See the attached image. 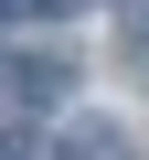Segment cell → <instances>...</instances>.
<instances>
[{
    "label": "cell",
    "instance_id": "6da1fadb",
    "mask_svg": "<svg viewBox=\"0 0 149 160\" xmlns=\"http://www.w3.org/2000/svg\"><path fill=\"white\" fill-rule=\"evenodd\" d=\"M11 96H22V107L74 96V53H22V64H11Z\"/></svg>",
    "mask_w": 149,
    "mask_h": 160
},
{
    "label": "cell",
    "instance_id": "7a4b0ae2",
    "mask_svg": "<svg viewBox=\"0 0 149 160\" xmlns=\"http://www.w3.org/2000/svg\"><path fill=\"white\" fill-rule=\"evenodd\" d=\"M74 0H0V22H64Z\"/></svg>",
    "mask_w": 149,
    "mask_h": 160
},
{
    "label": "cell",
    "instance_id": "3957f363",
    "mask_svg": "<svg viewBox=\"0 0 149 160\" xmlns=\"http://www.w3.org/2000/svg\"><path fill=\"white\" fill-rule=\"evenodd\" d=\"M128 53H138V75H149V11H138V43H128Z\"/></svg>",
    "mask_w": 149,
    "mask_h": 160
},
{
    "label": "cell",
    "instance_id": "277c9868",
    "mask_svg": "<svg viewBox=\"0 0 149 160\" xmlns=\"http://www.w3.org/2000/svg\"><path fill=\"white\" fill-rule=\"evenodd\" d=\"M0 75H11V64H0Z\"/></svg>",
    "mask_w": 149,
    "mask_h": 160
}]
</instances>
